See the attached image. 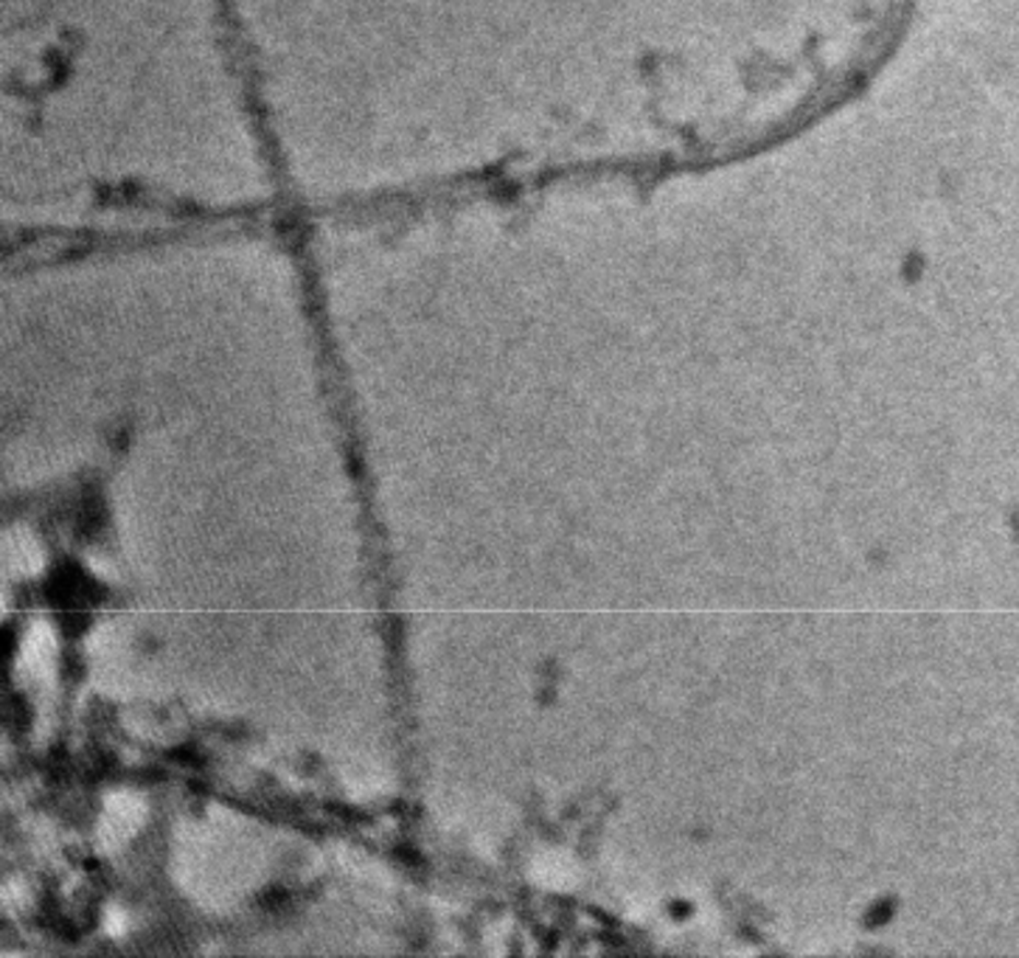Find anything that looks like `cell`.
I'll return each instance as SVG.
<instances>
[{
    "mask_svg": "<svg viewBox=\"0 0 1019 958\" xmlns=\"http://www.w3.org/2000/svg\"><path fill=\"white\" fill-rule=\"evenodd\" d=\"M143 812H147V807H143L141 798L129 796V793H116V796L107 798L99 838L107 846H118V843L136 835L143 821Z\"/></svg>",
    "mask_w": 1019,
    "mask_h": 958,
    "instance_id": "cell-1",
    "label": "cell"
},
{
    "mask_svg": "<svg viewBox=\"0 0 1019 958\" xmlns=\"http://www.w3.org/2000/svg\"><path fill=\"white\" fill-rule=\"evenodd\" d=\"M54 658H57L54 630L48 624H34L26 635V644H23L20 663L26 672H32V678H48L54 669Z\"/></svg>",
    "mask_w": 1019,
    "mask_h": 958,
    "instance_id": "cell-2",
    "label": "cell"
},
{
    "mask_svg": "<svg viewBox=\"0 0 1019 958\" xmlns=\"http://www.w3.org/2000/svg\"><path fill=\"white\" fill-rule=\"evenodd\" d=\"M7 563L20 577H32V574L43 568V551L37 549L32 534L14 531V534L7 538Z\"/></svg>",
    "mask_w": 1019,
    "mask_h": 958,
    "instance_id": "cell-3",
    "label": "cell"
},
{
    "mask_svg": "<svg viewBox=\"0 0 1019 958\" xmlns=\"http://www.w3.org/2000/svg\"><path fill=\"white\" fill-rule=\"evenodd\" d=\"M104 927H107V933H111V936H121L124 927H127V922H124L121 913H118V911H111V916H107V922H104Z\"/></svg>",
    "mask_w": 1019,
    "mask_h": 958,
    "instance_id": "cell-4",
    "label": "cell"
}]
</instances>
